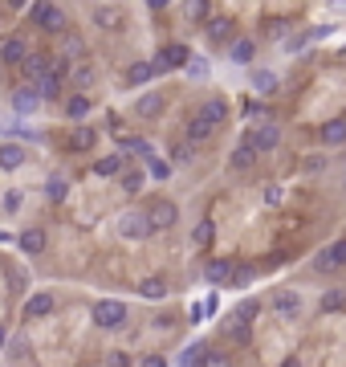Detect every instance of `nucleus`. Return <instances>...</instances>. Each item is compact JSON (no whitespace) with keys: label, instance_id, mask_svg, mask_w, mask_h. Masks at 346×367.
Wrapping results in <instances>:
<instances>
[{"label":"nucleus","instance_id":"17","mask_svg":"<svg viewBox=\"0 0 346 367\" xmlns=\"http://www.w3.org/2000/svg\"><path fill=\"white\" fill-rule=\"evenodd\" d=\"M53 306H57L53 294H33V298H25V310H21V315L25 318H50Z\"/></svg>","mask_w":346,"mask_h":367},{"label":"nucleus","instance_id":"4","mask_svg":"<svg viewBox=\"0 0 346 367\" xmlns=\"http://www.w3.org/2000/svg\"><path fill=\"white\" fill-rule=\"evenodd\" d=\"M257 159H261V147H257L253 131H245L241 139H236V151L229 155V167H232V171H253Z\"/></svg>","mask_w":346,"mask_h":367},{"label":"nucleus","instance_id":"2","mask_svg":"<svg viewBox=\"0 0 346 367\" xmlns=\"http://www.w3.org/2000/svg\"><path fill=\"white\" fill-rule=\"evenodd\" d=\"M127 302H118V298H106V302H98L94 306V327L98 331H122L127 327Z\"/></svg>","mask_w":346,"mask_h":367},{"label":"nucleus","instance_id":"49","mask_svg":"<svg viewBox=\"0 0 346 367\" xmlns=\"http://www.w3.org/2000/svg\"><path fill=\"white\" fill-rule=\"evenodd\" d=\"M0 86H4V62H0Z\"/></svg>","mask_w":346,"mask_h":367},{"label":"nucleus","instance_id":"39","mask_svg":"<svg viewBox=\"0 0 346 367\" xmlns=\"http://www.w3.org/2000/svg\"><path fill=\"white\" fill-rule=\"evenodd\" d=\"M192 155H196V143H192V139H183V143L171 147V159H175V164H192Z\"/></svg>","mask_w":346,"mask_h":367},{"label":"nucleus","instance_id":"10","mask_svg":"<svg viewBox=\"0 0 346 367\" xmlns=\"http://www.w3.org/2000/svg\"><path fill=\"white\" fill-rule=\"evenodd\" d=\"M253 57H257V41H253V37H232L229 41V62L232 66H253Z\"/></svg>","mask_w":346,"mask_h":367},{"label":"nucleus","instance_id":"18","mask_svg":"<svg viewBox=\"0 0 346 367\" xmlns=\"http://www.w3.org/2000/svg\"><path fill=\"white\" fill-rule=\"evenodd\" d=\"M155 74H163V66H159V62H134V66L127 69V82H131V86H147Z\"/></svg>","mask_w":346,"mask_h":367},{"label":"nucleus","instance_id":"12","mask_svg":"<svg viewBox=\"0 0 346 367\" xmlns=\"http://www.w3.org/2000/svg\"><path fill=\"white\" fill-rule=\"evenodd\" d=\"M45 245H50L45 229H25V233L17 237V249L25 253V257H41V253H45Z\"/></svg>","mask_w":346,"mask_h":367},{"label":"nucleus","instance_id":"44","mask_svg":"<svg viewBox=\"0 0 346 367\" xmlns=\"http://www.w3.org/2000/svg\"><path fill=\"white\" fill-rule=\"evenodd\" d=\"M253 278H257V266H236V269H232V282L229 286H248Z\"/></svg>","mask_w":346,"mask_h":367},{"label":"nucleus","instance_id":"37","mask_svg":"<svg viewBox=\"0 0 346 367\" xmlns=\"http://www.w3.org/2000/svg\"><path fill=\"white\" fill-rule=\"evenodd\" d=\"M192 241H196V245H212V241H216V225H212V220H200L196 229H192Z\"/></svg>","mask_w":346,"mask_h":367},{"label":"nucleus","instance_id":"8","mask_svg":"<svg viewBox=\"0 0 346 367\" xmlns=\"http://www.w3.org/2000/svg\"><path fill=\"white\" fill-rule=\"evenodd\" d=\"M147 213H151V220H155V229H171V225L180 220V208H175V201H167V196L151 201Z\"/></svg>","mask_w":346,"mask_h":367},{"label":"nucleus","instance_id":"32","mask_svg":"<svg viewBox=\"0 0 346 367\" xmlns=\"http://www.w3.org/2000/svg\"><path fill=\"white\" fill-rule=\"evenodd\" d=\"M4 359H8V363H25V359H33V355H29V343H25V339H8V343H4Z\"/></svg>","mask_w":346,"mask_h":367},{"label":"nucleus","instance_id":"40","mask_svg":"<svg viewBox=\"0 0 346 367\" xmlns=\"http://www.w3.org/2000/svg\"><path fill=\"white\" fill-rule=\"evenodd\" d=\"M188 21H192V25H204V21H208V0H188Z\"/></svg>","mask_w":346,"mask_h":367},{"label":"nucleus","instance_id":"45","mask_svg":"<svg viewBox=\"0 0 346 367\" xmlns=\"http://www.w3.org/2000/svg\"><path fill=\"white\" fill-rule=\"evenodd\" d=\"M62 53H66V57H82V53H86V45H82V37H74V33H66V50H62Z\"/></svg>","mask_w":346,"mask_h":367},{"label":"nucleus","instance_id":"9","mask_svg":"<svg viewBox=\"0 0 346 367\" xmlns=\"http://www.w3.org/2000/svg\"><path fill=\"white\" fill-rule=\"evenodd\" d=\"M204 37H208V45H229L232 37H236V21H232V17H216V21H208Z\"/></svg>","mask_w":346,"mask_h":367},{"label":"nucleus","instance_id":"7","mask_svg":"<svg viewBox=\"0 0 346 367\" xmlns=\"http://www.w3.org/2000/svg\"><path fill=\"white\" fill-rule=\"evenodd\" d=\"M269 306H273L281 318H289V322H294V318H301V310H306V298H301L297 290H273Z\"/></svg>","mask_w":346,"mask_h":367},{"label":"nucleus","instance_id":"29","mask_svg":"<svg viewBox=\"0 0 346 367\" xmlns=\"http://www.w3.org/2000/svg\"><path fill=\"white\" fill-rule=\"evenodd\" d=\"M318 310H322V315H338V310H346V290H326L322 302H318Z\"/></svg>","mask_w":346,"mask_h":367},{"label":"nucleus","instance_id":"13","mask_svg":"<svg viewBox=\"0 0 346 367\" xmlns=\"http://www.w3.org/2000/svg\"><path fill=\"white\" fill-rule=\"evenodd\" d=\"M155 62H159L163 69H183L188 62H192V50H188V45H163Z\"/></svg>","mask_w":346,"mask_h":367},{"label":"nucleus","instance_id":"34","mask_svg":"<svg viewBox=\"0 0 346 367\" xmlns=\"http://www.w3.org/2000/svg\"><path fill=\"white\" fill-rule=\"evenodd\" d=\"M118 184H122V192L139 196V192H143V184H147V171H122V176H118Z\"/></svg>","mask_w":346,"mask_h":367},{"label":"nucleus","instance_id":"38","mask_svg":"<svg viewBox=\"0 0 346 367\" xmlns=\"http://www.w3.org/2000/svg\"><path fill=\"white\" fill-rule=\"evenodd\" d=\"M94 21H98V29H118V9H94Z\"/></svg>","mask_w":346,"mask_h":367},{"label":"nucleus","instance_id":"42","mask_svg":"<svg viewBox=\"0 0 346 367\" xmlns=\"http://www.w3.org/2000/svg\"><path fill=\"white\" fill-rule=\"evenodd\" d=\"M257 310H261V306L248 298V302H241V306L232 310V318H236V322H253V318H257Z\"/></svg>","mask_w":346,"mask_h":367},{"label":"nucleus","instance_id":"5","mask_svg":"<svg viewBox=\"0 0 346 367\" xmlns=\"http://www.w3.org/2000/svg\"><path fill=\"white\" fill-rule=\"evenodd\" d=\"M33 25L45 33H66V13L53 4V0H37L33 4Z\"/></svg>","mask_w":346,"mask_h":367},{"label":"nucleus","instance_id":"33","mask_svg":"<svg viewBox=\"0 0 346 367\" xmlns=\"http://www.w3.org/2000/svg\"><path fill=\"white\" fill-rule=\"evenodd\" d=\"M0 208H4V217H17L21 208H25V192H21V188H8L4 201H0Z\"/></svg>","mask_w":346,"mask_h":367},{"label":"nucleus","instance_id":"27","mask_svg":"<svg viewBox=\"0 0 346 367\" xmlns=\"http://www.w3.org/2000/svg\"><path fill=\"white\" fill-rule=\"evenodd\" d=\"M139 298L163 302L167 298V282H163V278H147V282H139Z\"/></svg>","mask_w":346,"mask_h":367},{"label":"nucleus","instance_id":"19","mask_svg":"<svg viewBox=\"0 0 346 367\" xmlns=\"http://www.w3.org/2000/svg\"><path fill=\"white\" fill-rule=\"evenodd\" d=\"M253 139H257V147H261V151H277V143H281V127H277V123H261V127L253 131Z\"/></svg>","mask_w":346,"mask_h":367},{"label":"nucleus","instance_id":"46","mask_svg":"<svg viewBox=\"0 0 346 367\" xmlns=\"http://www.w3.org/2000/svg\"><path fill=\"white\" fill-rule=\"evenodd\" d=\"M4 4H8V9H17V13H21V9H29V0H4Z\"/></svg>","mask_w":346,"mask_h":367},{"label":"nucleus","instance_id":"48","mask_svg":"<svg viewBox=\"0 0 346 367\" xmlns=\"http://www.w3.org/2000/svg\"><path fill=\"white\" fill-rule=\"evenodd\" d=\"M4 343H8V331H4V327H0V351H4Z\"/></svg>","mask_w":346,"mask_h":367},{"label":"nucleus","instance_id":"20","mask_svg":"<svg viewBox=\"0 0 346 367\" xmlns=\"http://www.w3.org/2000/svg\"><path fill=\"white\" fill-rule=\"evenodd\" d=\"M33 86L41 90V98H45V102L62 98V74H57V69H50V74H41V78H37Z\"/></svg>","mask_w":346,"mask_h":367},{"label":"nucleus","instance_id":"14","mask_svg":"<svg viewBox=\"0 0 346 367\" xmlns=\"http://www.w3.org/2000/svg\"><path fill=\"white\" fill-rule=\"evenodd\" d=\"M167 111V98L159 94V90H147L143 98L134 102V115H143V118H159Z\"/></svg>","mask_w":346,"mask_h":367},{"label":"nucleus","instance_id":"47","mask_svg":"<svg viewBox=\"0 0 346 367\" xmlns=\"http://www.w3.org/2000/svg\"><path fill=\"white\" fill-rule=\"evenodd\" d=\"M151 9H167V0H147Z\"/></svg>","mask_w":346,"mask_h":367},{"label":"nucleus","instance_id":"31","mask_svg":"<svg viewBox=\"0 0 346 367\" xmlns=\"http://www.w3.org/2000/svg\"><path fill=\"white\" fill-rule=\"evenodd\" d=\"M253 90L257 94H277V74L273 69H253Z\"/></svg>","mask_w":346,"mask_h":367},{"label":"nucleus","instance_id":"16","mask_svg":"<svg viewBox=\"0 0 346 367\" xmlns=\"http://www.w3.org/2000/svg\"><path fill=\"white\" fill-rule=\"evenodd\" d=\"M232 261H224V257H212V261H208V266H204V278H208V282L212 286H229L232 282Z\"/></svg>","mask_w":346,"mask_h":367},{"label":"nucleus","instance_id":"22","mask_svg":"<svg viewBox=\"0 0 346 367\" xmlns=\"http://www.w3.org/2000/svg\"><path fill=\"white\" fill-rule=\"evenodd\" d=\"M196 115H200V118H208L212 127H220V123L229 118V102H224V98H208V102H204V106L196 111Z\"/></svg>","mask_w":346,"mask_h":367},{"label":"nucleus","instance_id":"25","mask_svg":"<svg viewBox=\"0 0 346 367\" xmlns=\"http://www.w3.org/2000/svg\"><path fill=\"white\" fill-rule=\"evenodd\" d=\"M322 143H326V147L346 143V118H330L326 127H322Z\"/></svg>","mask_w":346,"mask_h":367},{"label":"nucleus","instance_id":"23","mask_svg":"<svg viewBox=\"0 0 346 367\" xmlns=\"http://www.w3.org/2000/svg\"><path fill=\"white\" fill-rule=\"evenodd\" d=\"M212 131H216V127L208 123V118H200V115L188 118V139H192L196 147H200V143H208V139H212Z\"/></svg>","mask_w":346,"mask_h":367},{"label":"nucleus","instance_id":"41","mask_svg":"<svg viewBox=\"0 0 346 367\" xmlns=\"http://www.w3.org/2000/svg\"><path fill=\"white\" fill-rule=\"evenodd\" d=\"M208 359V343H192V347L180 355V363H204Z\"/></svg>","mask_w":346,"mask_h":367},{"label":"nucleus","instance_id":"6","mask_svg":"<svg viewBox=\"0 0 346 367\" xmlns=\"http://www.w3.org/2000/svg\"><path fill=\"white\" fill-rule=\"evenodd\" d=\"M41 90L37 86H17L13 90V98H8V106H13V115H21V118H29V115H37L41 111Z\"/></svg>","mask_w":346,"mask_h":367},{"label":"nucleus","instance_id":"21","mask_svg":"<svg viewBox=\"0 0 346 367\" xmlns=\"http://www.w3.org/2000/svg\"><path fill=\"white\" fill-rule=\"evenodd\" d=\"M21 69H25V74H29V78L37 82L41 74H50V69H53V53H29V57H25V66H21Z\"/></svg>","mask_w":346,"mask_h":367},{"label":"nucleus","instance_id":"3","mask_svg":"<svg viewBox=\"0 0 346 367\" xmlns=\"http://www.w3.org/2000/svg\"><path fill=\"white\" fill-rule=\"evenodd\" d=\"M310 269L313 273H338V269H346V237H338V241H330L326 249L313 253Z\"/></svg>","mask_w":346,"mask_h":367},{"label":"nucleus","instance_id":"1","mask_svg":"<svg viewBox=\"0 0 346 367\" xmlns=\"http://www.w3.org/2000/svg\"><path fill=\"white\" fill-rule=\"evenodd\" d=\"M115 233L122 237V241H147V237H155L159 229H155V220H151L147 208H131V213H118Z\"/></svg>","mask_w":346,"mask_h":367},{"label":"nucleus","instance_id":"36","mask_svg":"<svg viewBox=\"0 0 346 367\" xmlns=\"http://www.w3.org/2000/svg\"><path fill=\"white\" fill-rule=\"evenodd\" d=\"M122 147L134 151V155H143V159H151V155H155V147H151L147 139H139V135H122Z\"/></svg>","mask_w":346,"mask_h":367},{"label":"nucleus","instance_id":"30","mask_svg":"<svg viewBox=\"0 0 346 367\" xmlns=\"http://www.w3.org/2000/svg\"><path fill=\"white\" fill-rule=\"evenodd\" d=\"M122 167H127V164H122V155L115 151V155H102V159H94V176H122Z\"/></svg>","mask_w":346,"mask_h":367},{"label":"nucleus","instance_id":"15","mask_svg":"<svg viewBox=\"0 0 346 367\" xmlns=\"http://www.w3.org/2000/svg\"><path fill=\"white\" fill-rule=\"evenodd\" d=\"M90 111H94V102H90V94H86V90H74V94L66 98V118H74V123H82Z\"/></svg>","mask_w":346,"mask_h":367},{"label":"nucleus","instance_id":"26","mask_svg":"<svg viewBox=\"0 0 346 367\" xmlns=\"http://www.w3.org/2000/svg\"><path fill=\"white\" fill-rule=\"evenodd\" d=\"M66 196H69V180H66V176H50V180H45V201L62 204Z\"/></svg>","mask_w":346,"mask_h":367},{"label":"nucleus","instance_id":"28","mask_svg":"<svg viewBox=\"0 0 346 367\" xmlns=\"http://www.w3.org/2000/svg\"><path fill=\"white\" fill-rule=\"evenodd\" d=\"M98 143V131L94 127H78V131L69 135V151H90Z\"/></svg>","mask_w":346,"mask_h":367},{"label":"nucleus","instance_id":"35","mask_svg":"<svg viewBox=\"0 0 346 367\" xmlns=\"http://www.w3.org/2000/svg\"><path fill=\"white\" fill-rule=\"evenodd\" d=\"M94 78H98V74H94V66H82V62H78V66L69 69V82L78 86V90H86V86H94Z\"/></svg>","mask_w":346,"mask_h":367},{"label":"nucleus","instance_id":"11","mask_svg":"<svg viewBox=\"0 0 346 367\" xmlns=\"http://www.w3.org/2000/svg\"><path fill=\"white\" fill-rule=\"evenodd\" d=\"M29 41H25V37H8V41H4V45H0V62H4V66H25V57H29Z\"/></svg>","mask_w":346,"mask_h":367},{"label":"nucleus","instance_id":"24","mask_svg":"<svg viewBox=\"0 0 346 367\" xmlns=\"http://www.w3.org/2000/svg\"><path fill=\"white\" fill-rule=\"evenodd\" d=\"M21 164H25V147H21V143H4V147H0V167H4V171H17Z\"/></svg>","mask_w":346,"mask_h":367},{"label":"nucleus","instance_id":"43","mask_svg":"<svg viewBox=\"0 0 346 367\" xmlns=\"http://www.w3.org/2000/svg\"><path fill=\"white\" fill-rule=\"evenodd\" d=\"M147 176H151V180H167V176H171V164H163V159H155V155H151V159H147Z\"/></svg>","mask_w":346,"mask_h":367}]
</instances>
